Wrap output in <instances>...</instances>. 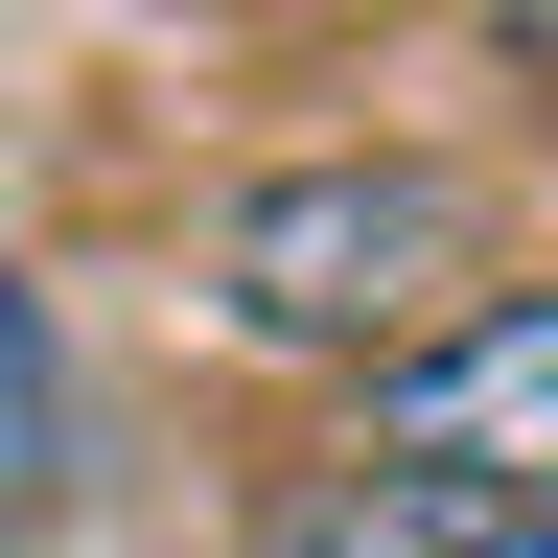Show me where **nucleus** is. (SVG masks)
I'll return each instance as SVG.
<instances>
[{"label":"nucleus","instance_id":"nucleus-2","mask_svg":"<svg viewBox=\"0 0 558 558\" xmlns=\"http://www.w3.org/2000/svg\"><path fill=\"white\" fill-rule=\"evenodd\" d=\"M373 465H442V488H558V279H488L442 349L373 373Z\"/></svg>","mask_w":558,"mask_h":558},{"label":"nucleus","instance_id":"nucleus-4","mask_svg":"<svg viewBox=\"0 0 558 558\" xmlns=\"http://www.w3.org/2000/svg\"><path fill=\"white\" fill-rule=\"evenodd\" d=\"M47 488H70V396H47V326L0 303V558L47 535Z\"/></svg>","mask_w":558,"mask_h":558},{"label":"nucleus","instance_id":"nucleus-6","mask_svg":"<svg viewBox=\"0 0 558 558\" xmlns=\"http://www.w3.org/2000/svg\"><path fill=\"white\" fill-rule=\"evenodd\" d=\"M24 558H47V535H24Z\"/></svg>","mask_w":558,"mask_h":558},{"label":"nucleus","instance_id":"nucleus-1","mask_svg":"<svg viewBox=\"0 0 558 558\" xmlns=\"http://www.w3.org/2000/svg\"><path fill=\"white\" fill-rule=\"evenodd\" d=\"M488 303V186L465 163H279L209 209V326L233 349H326V373H396Z\"/></svg>","mask_w":558,"mask_h":558},{"label":"nucleus","instance_id":"nucleus-5","mask_svg":"<svg viewBox=\"0 0 558 558\" xmlns=\"http://www.w3.org/2000/svg\"><path fill=\"white\" fill-rule=\"evenodd\" d=\"M488 558H558V488H488Z\"/></svg>","mask_w":558,"mask_h":558},{"label":"nucleus","instance_id":"nucleus-3","mask_svg":"<svg viewBox=\"0 0 558 558\" xmlns=\"http://www.w3.org/2000/svg\"><path fill=\"white\" fill-rule=\"evenodd\" d=\"M256 558H488V488H442V465H373V442H349V465H303V488L256 512Z\"/></svg>","mask_w":558,"mask_h":558}]
</instances>
